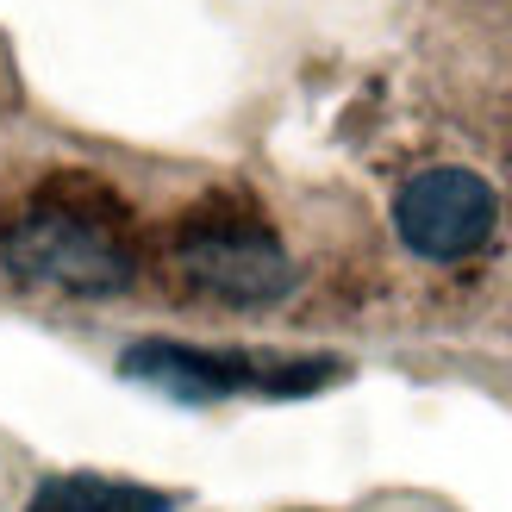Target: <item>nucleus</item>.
<instances>
[{
  "label": "nucleus",
  "instance_id": "1",
  "mask_svg": "<svg viewBox=\"0 0 512 512\" xmlns=\"http://www.w3.org/2000/svg\"><path fill=\"white\" fill-rule=\"evenodd\" d=\"M0 263L19 281H44L63 294L107 300L132 288V250H125L100 219L69 207H32L0 232Z\"/></svg>",
  "mask_w": 512,
  "mask_h": 512
},
{
  "label": "nucleus",
  "instance_id": "5",
  "mask_svg": "<svg viewBox=\"0 0 512 512\" xmlns=\"http://www.w3.org/2000/svg\"><path fill=\"white\" fill-rule=\"evenodd\" d=\"M25 512H82V506H75V494H69V475H63V481H44L38 500L25 506Z\"/></svg>",
  "mask_w": 512,
  "mask_h": 512
},
{
  "label": "nucleus",
  "instance_id": "3",
  "mask_svg": "<svg viewBox=\"0 0 512 512\" xmlns=\"http://www.w3.org/2000/svg\"><path fill=\"white\" fill-rule=\"evenodd\" d=\"M494 219H500L494 188L475 169H456V163L419 169L394 194V232L425 263H463V256H475L494 238Z\"/></svg>",
  "mask_w": 512,
  "mask_h": 512
},
{
  "label": "nucleus",
  "instance_id": "4",
  "mask_svg": "<svg viewBox=\"0 0 512 512\" xmlns=\"http://www.w3.org/2000/svg\"><path fill=\"white\" fill-rule=\"evenodd\" d=\"M182 275L200 294H213L225 306H275L294 288V263L263 225L250 219H207L188 225L182 238Z\"/></svg>",
  "mask_w": 512,
  "mask_h": 512
},
{
  "label": "nucleus",
  "instance_id": "2",
  "mask_svg": "<svg viewBox=\"0 0 512 512\" xmlns=\"http://www.w3.org/2000/svg\"><path fill=\"white\" fill-rule=\"evenodd\" d=\"M119 369L169 400H225L238 388L306 394L338 375V363H275V356H250V350H200V344H169V338L132 344L119 356Z\"/></svg>",
  "mask_w": 512,
  "mask_h": 512
}]
</instances>
